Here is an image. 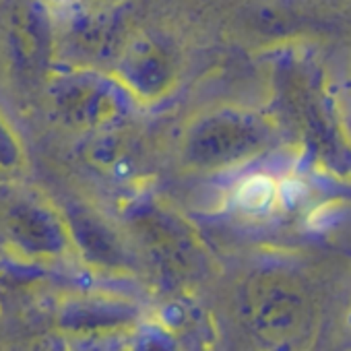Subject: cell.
Segmentation results:
<instances>
[{
    "instance_id": "obj_5",
    "label": "cell",
    "mask_w": 351,
    "mask_h": 351,
    "mask_svg": "<svg viewBox=\"0 0 351 351\" xmlns=\"http://www.w3.org/2000/svg\"><path fill=\"white\" fill-rule=\"evenodd\" d=\"M73 230L75 238L81 244L85 256L101 263V265H120L122 252L114 242V236L106 230V226L97 223L89 213H75L73 215Z\"/></svg>"
},
{
    "instance_id": "obj_3",
    "label": "cell",
    "mask_w": 351,
    "mask_h": 351,
    "mask_svg": "<svg viewBox=\"0 0 351 351\" xmlns=\"http://www.w3.org/2000/svg\"><path fill=\"white\" fill-rule=\"evenodd\" d=\"M120 75L126 89L143 97H157L169 89L173 64L169 52L159 42L138 40L126 50L120 62Z\"/></svg>"
},
{
    "instance_id": "obj_9",
    "label": "cell",
    "mask_w": 351,
    "mask_h": 351,
    "mask_svg": "<svg viewBox=\"0 0 351 351\" xmlns=\"http://www.w3.org/2000/svg\"><path fill=\"white\" fill-rule=\"evenodd\" d=\"M335 205L332 203H324V205H318L310 215H308V226L312 230H322L326 228L332 219H335Z\"/></svg>"
},
{
    "instance_id": "obj_2",
    "label": "cell",
    "mask_w": 351,
    "mask_h": 351,
    "mask_svg": "<svg viewBox=\"0 0 351 351\" xmlns=\"http://www.w3.org/2000/svg\"><path fill=\"white\" fill-rule=\"evenodd\" d=\"M256 145V132L248 120L232 114L203 118L186 136L184 157L193 167L215 169L246 157Z\"/></svg>"
},
{
    "instance_id": "obj_8",
    "label": "cell",
    "mask_w": 351,
    "mask_h": 351,
    "mask_svg": "<svg viewBox=\"0 0 351 351\" xmlns=\"http://www.w3.org/2000/svg\"><path fill=\"white\" fill-rule=\"evenodd\" d=\"M306 197V184L295 180V178H289V180H283L277 189V199H281L285 205H295L300 203L302 199Z\"/></svg>"
},
{
    "instance_id": "obj_1",
    "label": "cell",
    "mask_w": 351,
    "mask_h": 351,
    "mask_svg": "<svg viewBox=\"0 0 351 351\" xmlns=\"http://www.w3.org/2000/svg\"><path fill=\"white\" fill-rule=\"evenodd\" d=\"M58 116L75 126L99 130L120 122L128 110V89L108 77L79 73L64 77L52 91Z\"/></svg>"
},
{
    "instance_id": "obj_7",
    "label": "cell",
    "mask_w": 351,
    "mask_h": 351,
    "mask_svg": "<svg viewBox=\"0 0 351 351\" xmlns=\"http://www.w3.org/2000/svg\"><path fill=\"white\" fill-rule=\"evenodd\" d=\"M19 161V147L7 126L0 122V165L9 167Z\"/></svg>"
},
{
    "instance_id": "obj_6",
    "label": "cell",
    "mask_w": 351,
    "mask_h": 351,
    "mask_svg": "<svg viewBox=\"0 0 351 351\" xmlns=\"http://www.w3.org/2000/svg\"><path fill=\"white\" fill-rule=\"evenodd\" d=\"M277 199V186L267 176H252L238 191V203L248 211H263Z\"/></svg>"
},
{
    "instance_id": "obj_4",
    "label": "cell",
    "mask_w": 351,
    "mask_h": 351,
    "mask_svg": "<svg viewBox=\"0 0 351 351\" xmlns=\"http://www.w3.org/2000/svg\"><path fill=\"white\" fill-rule=\"evenodd\" d=\"M15 238L34 252H56L64 244L58 221L42 209L19 207L11 217Z\"/></svg>"
}]
</instances>
